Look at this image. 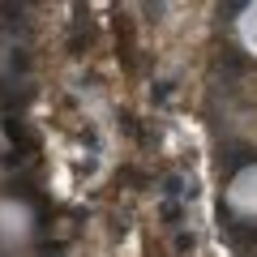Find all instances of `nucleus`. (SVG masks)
<instances>
[{
	"label": "nucleus",
	"mask_w": 257,
	"mask_h": 257,
	"mask_svg": "<svg viewBox=\"0 0 257 257\" xmlns=\"http://www.w3.org/2000/svg\"><path fill=\"white\" fill-rule=\"evenodd\" d=\"M244 39L257 47V9H248V18H244Z\"/></svg>",
	"instance_id": "1"
}]
</instances>
